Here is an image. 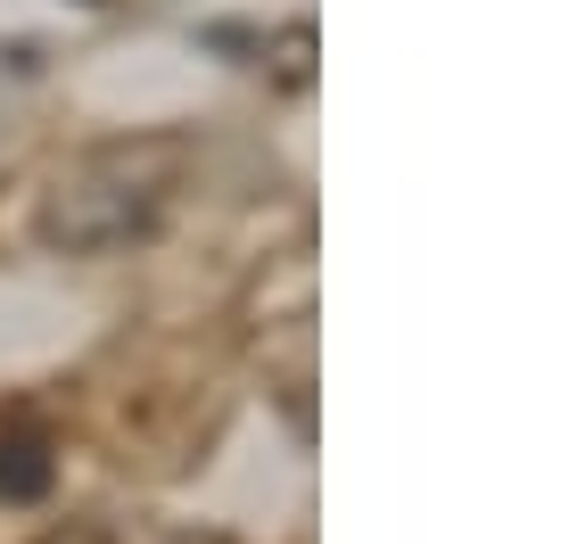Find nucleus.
Listing matches in <instances>:
<instances>
[{
  "instance_id": "obj_1",
  "label": "nucleus",
  "mask_w": 569,
  "mask_h": 544,
  "mask_svg": "<svg viewBox=\"0 0 569 544\" xmlns=\"http://www.w3.org/2000/svg\"><path fill=\"white\" fill-rule=\"evenodd\" d=\"M182 165H190L182 132H132V141L83 149V158L67 165V182L50 190V206H42V240L67 248V256H100V248L141 240V231L166 215Z\"/></svg>"
},
{
  "instance_id": "obj_2",
  "label": "nucleus",
  "mask_w": 569,
  "mask_h": 544,
  "mask_svg": "<svg viewBox=\"0 0 569 544\" xmlns=\"http://www.w3.org/2000/svg\"><path fill=\"white\" fill-rule=\"evenodd\" d=\"M50 495V437L9 430L0 437V503H42Z\"/></svg>"
},
{
  "instance_id": "obj_3",
  "label": "nucleus",
  "mask_w": 569,
  "mask_h": 544,
  "mask_svg": "<svg viewBox=\"0 0 569 544\" xmlns=\"http://www.w3.org/2000/svg\"><path fill=\"white\" fill-rule=\"evenodd\" d=\"M91 9H100V0H91Z\"/></svg>"
}]
</instances>
